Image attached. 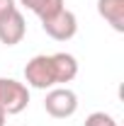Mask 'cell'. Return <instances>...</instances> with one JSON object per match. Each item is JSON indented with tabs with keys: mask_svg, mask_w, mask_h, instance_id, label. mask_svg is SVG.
Listing matches in <instances>:
<instances>
[{
	"mask_svg": "<svg viewBox=\"0 0 124 126\" xmlns=\"http://www.w3.org/2000/svg\"><path fill=\"white\" fill-rule=\"evenodd\" d=\"M15 10H17L15 0H0V19H5L10 12H15Z\"/></svg>",
	"mask_w": 124,
	"mask_h": 126,
	"instance_id": "cell-10",
	"label": "cell"
},
{
	"mask_svg": "<svg viewBox=\"0 0 124 126\" xmlns=\"http://www.w3.org/2000/svg\"><path fill=\"white\" fill-rule=\"evenodd\" d=\"M51 63H54V73H56V85H66L71 80H76L78 75V61L73 53H51Z\"/></svg>",
	"mask_w": 124,
	"mask_h": 126,
	"instance_id": "cell-6",
	"label": "cell"
},
{
	"mask_svg": "<svg viewBox=\"0 0 124 126\" xmlns=\"http://www.w3.org/2000/svg\"><path fill=\"white\" fill-rule=\"evenodd\" d=\"M7 124V114H5V109L0 107V126H5Z\"/></svg>",
	"mask_w": 124,
	"mask_h": 126,
	"instance_id": "cell-11",
	"label": "cell"
},
{
	"mask_svg": "<svg viewBox=\"0 0 124 126\" xmlns=\"http://www.w3.org/2000/svg\"><path fill=\"white\" fill-rule=\"evenodd\" d=\"M44 109L54 119H68L78 111V94L71 87H51L44 97Z\"/></svg>",
	"mask_w": 124,
	"mask_h": 126,
	"instance_id": "cell-3",
	"label": "cell"
},
{
	"mask_svg": "<svg viewBox=\"0 0 124 126\" xmlns=\"http://www.w3.org/2000/svg\"><path fill=\"white\" fill-rule=\"evenodd\" d=\"M97 15L114 32H124V0H97Z\"/></svg>",
	"mask_w": 124,
	"mask_h": 126,
	"instance_id": "cell-7",
	"label": "cell"
},
{
	"mask_svg": "<svg viewBox=\"0 0 124 126\" xmlns=\"http://www.w3.org/2000/svg\"><path fill=\"white\" fill-rule=\"evenodd\" d=\"M83 126H119L114 121V116H109L107 111H93L85 116V124Z\"/></svg>",
	"mask_w": 124,
	"mask_h": 126,
	"instance_id": "cell-9",
	"label": "cell"
},
{
	"mask_svg": "<svg viewBox=\"0 0 124 126\" xmlns=\"http://www.w3.org/2000/svg\"><path fill=\"white\" fill-rule=\"evenodd\" d=\"M24 82H27V87H34V90L59 87V85H56V73H54L51 56L39 53V56L29 58L27 65H24Z\"/></svg>",
	"mask_w": 124,
	"mask_h": 126,
	"instance_id": "cell-1",
	"label": "cell"
},
{
	"mask_svg": "<svg viewBox=\"0 0 124 126\" xmlns=\"http://www.w3.org/2000/svg\"><path fill=\"white\" fill-rule=\"evenodd\" d=\"M41 29L46 32L54 41H68V39L76 36V32H78V17L68 7H63L54 17H49V19L41 22Z\"/></svg>",
	"mask_w": 124,
	"mask_h": 126,
	"instance_id": "cell-4",
	"label": "cell"
},
{
	"mask_svg": "<svg viewBox=\"0 0 124 126\" xmlns=\"http://www.w3.org/2000/svg\"><path fill=\"white\" fill-rule=\"evenodd\" d=\"M29 104V87L15 78H0V107L5 114H20Z\"/></svg>",
	"mask_w": 124,
	"mask_h": 126,
	"instance_id": "cell-2",
	"label": "cell"
},
{
	"mask_svg": "<svg viewBox=\"0 0 124 126\" xmlns=\"http://www.w3.org/2000/svg\"><path fill=\"white\" fill-rule=\"evenodd\" d=\"M27 34V24H24V15L15 10L5 19H0V44L5 46H17Z\"/></svg>",
	"mask_w": 124,
	"mask_h": 126,
	"instance_id": "cell-5",
	"label": "cell"
},
{
	"mask_svg": "<svg viewBox=\"0 0 124 126\" xmlns=\"http://www.w3.org/2000/svg\"><path fill=\"white\" fill-rule=\"evenodd\" d=\"M20 5H24L29 12H34V15L44 22V19L54 17L59 10L66 7V0H20Z\"/></svg>",
	"mask_w": 124,
	"mask_h": 126,
	"instance_id": "cell-8",
	"label": "cell"
}]
</instances>
